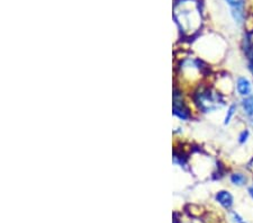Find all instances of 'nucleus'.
<instances>
[{"instance_id": "nucleus-1", "label": "nucleus", "mask_w": 253, "mask_h": 223, "mask_svg": "<svg viewBox=\"0 0 253 223\" xmlns=\"http://www.w3.org/2000/svg\"><path fill=\"white\" fill-rule=\"evenodd\" d=\"M174 17L182 33L193 35L202 26V15L199 5L194 0H183L174 7Z\"/></svg>"}, {"instance_id": "nucleus-2", "label": "nucleus", "mask_w": 253, "mask_h": 223, "mask_svg": "<svg viewBox=\"0 0 253 223\" xmlns=\"http://www.w3.org/2000/svg\"><path fill=\"white\" fill-rule=\"evenodd\" d=\"M194 100L199 111L203 113H211L222 108L225 104L223 95L211 88H199L194 95Z\"/></svg>"}, {"instance_id": "nucleus-3", "label": "nucleus", "mask_w": 253, "mask_h": 223, "mask_svg": "<svg viewBox=\"0 0 253 223\" xmlns=\"http://www.w3.org/2000/svg\"><path fill=\"white\" fill-rule=\"evenodd\" d=\"M173 114L181 120H189L191 117L189 108L186 106L185 101L182 100L180 92L174 90L173 95Z\"/></svg>"}, {"instance_id": "nucleus-4", "label": "nucleus", "mask_w": 253, "mask_h": 223, "mask_svg": "<svg viewBox=\"0 0 253 223\" xmlns=\"http://www.w3.org/2000/svg\"><path fill=\"white\" fill-rule=\"evenodd\" d=\"M228 6L231 7L232 16L235 20V23L240 24L243 23L244 20V2L246 0H226Z\"/></svg>"}, {"instance_id": "nucleus-5", "label": "nucleus", "mask_w": 253, "mask_h": 223, "mask_svg": "<svg viewBox=\"0 0 253 223\" xmlns=\"http://www.w3.org/2000/svg\"><path fill=\"white\" fill-rule=\"evenodd\" d=\"M236 91L241 97H247L251 95L252 92V84L251 81L249 80L246 77H239L238 80H236Z\"/></svg>"}, {"instance_id": "nucleus-6", "label": "nucleus", "mask_w": 253, "mask_h": 223, "mask_svg": "<svg viewBox=\"0 0 253 223\" xmlns=\"http://www.w3.org/2000/svg\"><path fill=\"white\" fill-rule=\"evenodd\" d=\"M215 200L226 210H230L234 202L232 194L230 192H227V190H219V192L216 193Z\"/></svg>"}, {"instance_id": "nucleus-7", "label": "nucleus", "mask_w": 253, "mask_h": 223, "mask_svg": "<svg viewBox=\"0 0 253 223\" xmlns=\"http://www.w3.org/2000/svg\"><path fill=\"white\" fill-rule=\"evenodd\" d=\"M241 107L248 117L253 119V94L249 95L247 97H243L241 100Z\"/></svg>"}, {"instance_id": "nucleus-8", "label": "nucleus", "mask_w": 253, "mask_h": 223, "mask_svg": "<svg viewBox=\"0 0 253 223\" xmlns=\"http://www.w3.org/2000/svg\"><path fill=\"white\" fill-rule=\"evenodd\" d=\"M230 179H231L232 184L235 185V186H243V185H246L247 181H248L247 176L244 175V174H242V173H234V174H232L231 177H230Z\"/></svg>"}, {"instance_id": "nucleus-9", "label": "nucleus", "mask_w": 253, "mask_h": 223, "mask_svg": "<svg viewBox=\"0 0 253 223\" xmlns=\"http://www.w3.org/2000/svg\"><path fill=\"white\" fill-rule=\"evenodd\" d=\"M244 50H246V54L249 59V69H250L251 74L253 75V43L249 39H247Z\"/></svg>"}, {"instance_id": "nucleus-10", "label": "nucleus", "mask_w": 253, "mask_h": 223, "mask_svg": "<svg viewBox=\"0 0 253 223\" xmlns=\"http://www.w3.org/2000/svg\"><path fill=\"white\" fill-rule=\"evenodd\" d=\"M235 112H236V105L232 104L230 107L227 108V112H226V115H225V119H224V124L227 125L233 119V116L235 115Z\"/></svg>"}, {"instance_id": "nucleus-11", "label": "nucleus", "mask_w": 253, "mask_h": 223, "mask_svg": "<svg viewBox=\"0 0 253 223\" xmlns=\"http://www.w3.org/2000/svg\"><path fill=\"white\" fill-rule=\"evenodd\" d=\"M249 136H250V132H249L248 130H244V131H242V132L240 133L239 142H240L241 144H244L249 140Z\"/></svg>"}, {"instance_id": "nucleus-12", "label": "nucleus", "mask_w": 253, "mask_h": 223, "mask_svg": "<svg viewBox=\"0 0 253 223\" xmlns=\"http://www.w3.org/2000/svg\"><path fill=\"white\" fill-rule=\"evenodd\" d=\"M232 218H233V221L235 222V223H247L246 221L243 220L242 218L240 217V214H238V213H235V212H233L232 213Z\"/></svg>"}, {"instance_id": "nucleus-13", "label": "nucleus", "mask_w": 253, "mask_h": 223, "mask_svg": "<svg viewBox=\"0 0 253 223\" xmlns=\"http://www.w3.org/2000/svg\"><path fill=\"white\" fill-rule=\"evenodd\" d=\"M249 194H250V196L252 197V200H253V185L252 186H250V187H249Z\"/></svg>"}, {"instance_id": "nucleus-14", "label": "nucleus", "mask_w": 253, "mask_h": 223, "mask_svg": "<svg viewBox=\"0 0 253 223\" xmlns=\"http://www.w3.org/2000/svg\"><path fill=\"white\" fill-rule=\"evenodd\" d=\"M251 125H252V127H253V119L251 120Z\"/></svg>"}]
</instances>
